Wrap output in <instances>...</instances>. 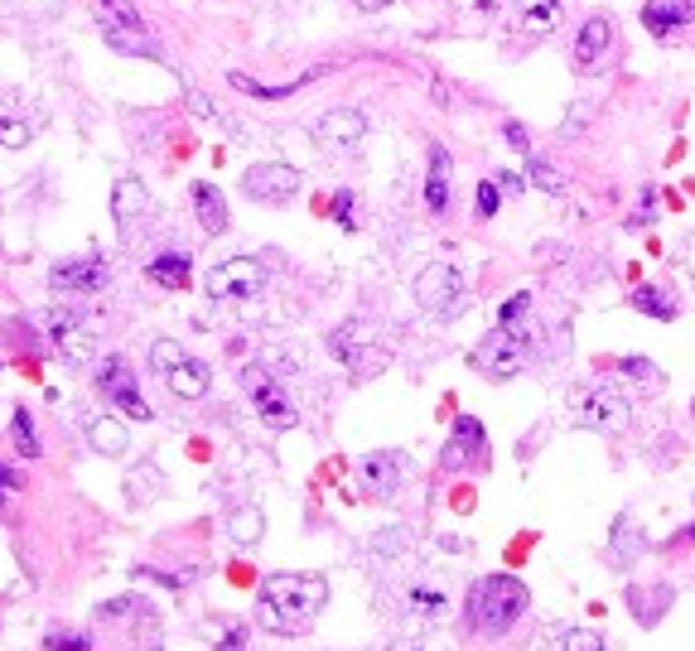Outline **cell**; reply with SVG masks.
I'll use <instances>...</instances> for the list:
<instances>
[{"mask_svg": "<svg viewBox=\"0 0 695 651\" xmlns=\"http://www.w3.org/2000/svg\"><path fill=\"white\" fill-rule=\"evenodd\" d=\"M324 603H329L324 574H266L256 589V623L266 632L295 637L324 613Z\"/></svg>", "mask_w": 695, "mask_h": 651, "instance_id": "6da1fadb", "label": "cell"}, {"mask_svg": "<svg viewBox=\"0 0 695 651\" xmlns=\"http://www.w3.org/2000/svg\"><path fill=\"white\" fill-rule=\"evenodd\" d=\"M527 603H531V594H527L522 579H512V574H483V579L469 589L464 613H469L473 632H483V637H502L507 627L527 613Z\"/></svg>", "mask_w": 695, "mask_h": 651, "instance_id": "7a4b0ae2", "label": "cell"}, {"mask_svg": "<svg viewBox=\"0 0 695 651\" xmlns=\"http://www.w3.org/2000/svg\"><path fill=\"white\" fill-rule=\"evenodd\" d=\"M150 367L165 377V386L179 396V401H198V396H208V386H213L208 362L194 353H184L174 338H155V343H150Z\"/></svg>", "mask_w": 695, "mask_h": 651, "instance_id": "3957f363", "label": "cell"}, {"mask_svg": "<svg viewBox=\"0 0 695 651\" xmlns=\"http://www.w3.org/2000/svg\"><path fill=\"white\" fill-rule=\"evenodd\" d=\"M527 357H531V333L517 324V328H493V333L469 353V362L488 381H512L522 367H527Z\"/></svg>", "mask_w": 695, "mask_h": 651, "instance_id": "277c9868", "label": "cell"}, {"mask_svg": "<svg viewBox=\"0 0 695 651\" xmlns=\"http://www.w3.org/2000/svg\"><path fill=\"white\" fill-rule=\"evenodd\" d=\"M203 285H208V299L218 304H251L266 295V266L251 256H232V261H218Z\"/></svg>", "mask_w": 695, "mask_h": 651, "instance_id": "5b68a950", "label": "cell"}, {"mask_svg": "<svg viewBox=\"0 0 695 651\" xmlns=\"http://www.w3.org/2000/svg\"><path fill=\"white\" fill-rule=\"evenodd\" d=\"M570 406H575L584 430H599V434L628 430V420H633V406L623 401V391H613V386H604V381L580 386V391L570 396Z\"/></svg>", "mask_w": 695, "mask_h": 651, "instance_id": "8992f818", "label": "cell"}, {"mask_svg": "<svg viewBox=\"0 0 695 651\" xmlns=\"http://www.w3.org/2000/svg\"><path fill=\"white\" fill-rule=\"evenodd\" d=\"M242 391L251 396V406H256V415L271 425V430H295L300 425V410L285 401V391L276 386V377L261 367V362H251L247 372H242Z\"/></svg>", "mask_w": 695, "mask_h": 651, "instance_id": "52a82bcc", "label": "cell"}, {"mask_svg": "<svg viewBox=\"0 0 695 651\" xmlns=\"http://www.w3.org/2000/svg\"><path fill=\"white\" fill-rule=\"evenodd\" d=\"M459 299H464V275L445 266V261H435V266H425L416 275V304L425 314H435V319H449L454 309H459Z\"/></svg>", "mask_w": 695, "mask_h": 651, "instance_id": "ba28073f", "label": "cell"}, {"mask_svg": "<svg viewBox=\"0 0 695 651\" xmlns=\"http://www.w3.org/2000/svg\"><path fill=\"white\" fill-rule=\"evenodd\" d=\"M44 328H49V338L58 343V353L68 357L73 367L78 362H87L92 357V324H87V314L83 309H73V304H54L49 314H44Z\"/></svg>", "mask_w": 695, "mask_h": 651, "instance_id": "9c48e42d", "label": "cell"}, {"mask_svg": "<svg viewBox=\"0 0 695 651\" xmlns=\"http://www.w3.org/2000/svg\"><path fill=\"white\" fill-rule=\"evenodd\" d=\"M97 391H102L116 410H126L131 420H150V406L140 401L136 372H131L126 357H102V367H97Z\"/></svg>", "mask_w": 695, "mask_h": 651, "instance_id": "30bf717a", "label": "cell"}, {"mask_svg": "<svg viewBox=\"0 0 695 651\" xmlns=\"http://www.w3.org/2000/svg\"><path fill=\"white\" fill-rule=\"evenodd\" d=\"M242 193H251L256 203H285L300 193V169L285 160H271V164H251L242 174Z\"/></svg>", "mask_w": 695, "mask_h": 651, "instance_id": "8fae6325", "label": "cell"}, {"mask_svg": "<svg viewBox=\"0 0 695 651\" xmlns=\"http://www.w3.org/2000/svg\"><path fill=\"white\" fill-rule=\"evenodd\" d=\"M309 136L319 140L324 150H348V145H358L367 136V116L358 107H334L309 126Z\"/></svg>", "mask_w": 695, "mask_h": 651, "instance_id": "7c38bea8", "label": "cell"}, {"mask_svg": "<svg viewBox=\"0 0 695 651\" xmlns=\"http://www.w3.org/2000/svg\"><path fill=\"white\" fill-rule=\"evenodd\" d=\"M686 25H695V0H647L642 5V29L652 39H676Z\"/></svg>", "mask_w": 695, "mask_h": 651, "instance_id": "4fadbf2b", "label": "cell"}, {"mask_svg": "<svg viewBox=\"0 0 695 651\" xmlns=\"http://www.w3.org/2000/svg\"><path fill=\"white\" fill-rule=\"evenodd\" d=\"M488 459V434H483V425L473 420V415H464L459 425H454V434H449L445 454H440V468H464V463H483Z\"/></svg>", "mask_w": 695, "mask_h": 651, "instance_id": "5bb4252c", "label": "cell"}, {"mask_svg": "<svg viewBox=\"0 0 695 651\" xmlns=\"http://www.w3.org/2000/svg\"><path fill=\"white\" fill-rule=\"evenodd\" d=\"M367 348H382V343H377V333L362 324V319H348V324H338L334 333H329V353H334L343 367H353V372L367 367V362H362Z\"/></svg>", "mask_w": 695, "mask_h": 651, "instance_id": "9a60e30c", "label": "cell"}, {"mask_svg": "<svg viewBox=\"0 0 695 651\" xmlns=\"http://www.w3.org/2000/svg\"><path fill=\"white\" fill-rule=\"evenodd\" d=\"M609 49H613V20L609 15H589L580 25V39H575V68H580V73H594Z\"/></svg>", "mask_w": 695, "mask_h": 651, "instance_id": "2e32d148", "label": "cell"}, {"mask_svg": "<svg viewBox=\"0 0 695 651\" xmlns=\"http://www.w3.org/2000/svg\"><path fill=\"white\" fill-rule=\"evenodd\" d=\"M49 280H54L58 290H78L83 295V290H102L112 280V271H107L102 256H83V261H58Z\"/></svg>", "mask_w": 695, "mask_h": 651, "instance_id": "e0dca14e", "label": "cell"}, {"mask_svg": "<svg viewBox=\"0 0 695 651\" xmlns=\"http://www.w3.org/2000/svg\"><path fill=\"white\" fill-rule=\"evenodd\" d=\"M358 468H362V483H367L372 497H391V492L401 488V454H367Z\"/></svg>", "mask_w": 695, "mask_h": 651, "instance_id": "ac0fdd59", "label": "cell"}, {"mask_svg": "<svg viewBox=\"0 0 695 651\" xmlns=\"http://www.w3.org/2000/svg\"><path fill=\"white\" fill-rule=\"evenodd\" d=\"M425 208L430 217L449 213V150L445 145H430V174H425Z\"/></svg>", "mask_w": 695, "mask_h": 651, "instance_id": "d6986e66", "label": "cell"}, {"mask_svg": "<svg viewBox=\"0 0 695 651\" xmlns=\"http://www.w3.org/2000/svg\"><path fill=\"white\" fill-rule=\"evenodd\" d=\"M194 213H198V222H203V232L208 237H223L227 227H232V213H227V198L213 184H194Z\"/></svg>", "mask_w": 695, "mask_h": 651, "instance_id": "ffe728a7", "label": "cell"}, {"mask_svg": "<svg viewBox=\"0 0 695 651\" xmlns=\"http://www.w3.org/2000/svg\"><path fill=\"white\" fill-rule=\"evenodd\" d=\"M112 213H116V227H131L140 213H145V184L136 174H121L112 189Z\"/></svg>", "mask_w": 695, "mask_h": 651, "instance_id": "44dd1931", "label": "cell"}, {"mask_svg": "<svg viewBox=\"0 0 695 651\" xmlns=\"http://www.w3.org/2000/svg\"><path fill=\"white\" fill-rule=\"evenodd\" d=\"M87 439H92V449L97 454H107V459H116L121 449H126V425H121V415H102V420H92L87 425Z\"/></svg>", "mask_w": 695, "mask_h": 651, "instance_id": "7402d4cb", "label": "cell"}, {"mask_svg": "<svg viewBox=\"0 0 695 651\" xmlns=\"http://www.w3.org/2000/svg\"><path fill=\"white\" fill-rule=\"evenodd\" d=\"M517 20L527 34H551L560 25V0H517Z\"/></svg>", "mask_w": 695, "mask_h": 651, "instance_id": "603a6c76", "label": "cell"}, {"mask_svg": "<svg viewBox=\"0 0 695 651\" xmlns=\"http://www.w3.org/2000/svg\"><path fill=\"white\" fill-rule=\"evenodd\" d=\"M145 271H150V280H155V285H165V290H184L194 266H189V256H179V251H165V256H155V261H150Z\"/></svg>", "mask_w": 695, "mask_h": 651, "instance_id": "cb8c5ba5", "label": "cell"}, {"mask_svg": "<svg viewBox=\"0 0 695 651\" xmlns=\"http://www.w3.org/2000/svg\"><path fill=\"white\" fill-rule=\"evenodd\" d=\"M628 304H633L638 314H647V319H676V299H671V290H662V285H638V290L628 295Z\"/></svg>", "mask_w": 695, "mask_h": 651, "instance_id": "d4e9b609", "label": "cell"}, {"mask_svg": "<svg viewBox=\"0 0 695 651\" xmlns=\"http://www.w3.org/2000/svg\"><path fill=\"white\" fill-rule=\"evenodd\" d=\"M314 78V73H305V78H295V82H280V87H271V82H256L247 78V73H227V82L237 87V92H247V97H261V102H276V97H290V92H300L305 82Z\"/></svg>", "mask_w": 695, "mask_h": 651, "instance_id": "484cf974", "label": "cell"}, {"mask_svg": "<svg viewBox=\"0 0 695 651\" xmlns=\"http://www.w3.org/2000/svg\"><path fill=\"white\" fill-rule=\"evenodd\" d=\"M10 439H15V454L20 459H39V430H34V415H29L25 406H15V415H10Z\"/></svg>", "mask_w": 695, "mask_h": 651, "instance_id": "4316f807", "label": "cell"}, {"mask_svg": "<svg viewBox=\"0 0 695 651\" xmlns=\"http://www.w3.org/2000/svg\"><path fill=\"white\" fill-rule=\"evenodd\" d=\"M97 20L102 25H116V29H136V34H150L145 20H140V10L131 0H97Z\"/></svg>", "mask_w": 695, "mask_h": 651, "instance_id": "83f0119b", "label": "cell"}, {"mask_svg": "<svg viewBox=\"0 0 695 651\" xmlns=\"http://www.w3.org/2000/svg\"><path fill=\"white\" fill-rule=\"evenodd\" d=\"M527 179L546 193H565V174H560L556 164H546L541 155H527Z\"/></svg>", "mask_w": 695, "mask_h": 651, "instance_id": "f1b7e54d", "label": "cell"}, {"mask_svg": "<svg viewBox=\"0 0 695 651\" xmlns=\"http://www.w3.org/2000/svg\"><path fill=\"white\" fill-rule=\"evenodd\" d=\"M34 140V126L25 116H0V150H25Z\"/></svg>", "mask_w": 695, "mask_h": 651, "instance_id": "f546056e", "label": "cell"}, {"mask_svg": "<svg viewBox=\"0 0 695 651\" xmlns=\"http://www.w3.org/2000/svg\"><path fill=\"white\" fill-rule=\"evenodd\" d=\"M232 541H242V545H251V541H261V512L256 507H247V512H237L232 521Z\"/></svg>", "mask_w": 695, "mask_h": 651, "instance_id": "4dcf8cb0", "label": "cell"}, {"mask_svg": "<svg viewBox=\"0 0 695 651\" xmlns=\"http://www.w3.org/2000/svg\"><path fill=\"white\" fill-rule=\"evenodd\" d=\"M560 651H604V637H599L594 627H570V632L560 637Z\"/></svg>", "mask_w": 695, "mask_h": 651, "instance_id": "1f68e13d", "label": "cell"}, {"mask_svg": "<svg viewBox=\"0 0 695 651\" xmlns=\"http://www.w3.org/2000/svg\"><path fill=\"white\" fill-rule=\"evenodd\" d=\"M527 314H531V295L522 290V295H512V299H507V304L498 309V328H517L522 319H527Z\"/></svg>", "mask_w": 695, "mask_h": 651, "instance_id": "d6a6232c", "label": "cell"}, {"mask_svg": "<svg viewBox=\"0 0 695 651\" xmlns=\"http://www.w3.org/2000/svg\"><path fill=\"white\" fill-rule=\"evenodd\" d=\"M353 217H358V193H353V189H338L334 193V222L353 232Z\"/></svg>", "mask_w": 695, "mask_h": 651, "instance_id": "836d02e7", "label": "cell"}, {"mask_svg": "<svg viewBox=\"0 0 695 651\" xmlns=\"http://www.w3.org/2000/svg\"><path fill=\"white\" fill-rule=\"evenodd\" d=\"M44 651H92V642H87L83 632H49Z\"/></svg>", "mask_w": 695, "mask_h": 651, "instance_id": "e575fe53", "label": "cell"}, {"mask_svg": "<svg viewBox=\"0 0 695 651\" xmlns=\"http://www.w3.org/2000/svg\"><path fill=\"white\" fill-rule=\"evenodd\" d=\"M498 203H502V189L493 179H483V184H478V217H483V222L498 217Z\"/></svg>", "mask_w": 695, "mask_h": 651, "instance_id": "d590c367", "label": "cell"}, {"mask_svg": "<svg viewBox=\"0 0 695 651\" xmlns=\"http://www.w3.org/2000/svg\"><path fill=\"white\" fill-rule=\"evenodd\" d=\"M652 217H657V189H642L638 193V213L628 217V227H647Z\"/></svg>", "mask_w": 695, "mask_h": 651, "instance_id": "8d00e7d4", "label": "cell"}, {"mask_svg": "<svg viewBox=\"0 0 695 651\" xmlns=\"http://www.w3.org/2000/svg\"><path fill=\"white\" fill-rule=\"evenodd\" d=\"M502 136H507V145H512L517 155H531V136H527V126H522V121H507V126H502Z\"/></svg>", "mask_w": 695, "mask_h": 651, "instance_id": "74e56055", "label": "cell"}, {"mask_svg": "<svg viewBox=\"0 0 695 651\" xmlns=\"http://www.w3.org/2000/svg\"><path fill=\"white\" fill-rule=\"evenodd\" d=\"M618 372H623V377H638V381H657V367H652V362H642V357H623V362H618Z\"/></svg>", "mask_w": 695, "mask_h": 651, "instance_id": "f35d334b", "label": "cell"}, {"mask_svg": "<svg viewBox=\"0 0 695 651\" xmlns=\"http://www.w3.org/2000/svg\"><path fill=\"white\" fill-rule=\"evenodd\" d=\"M411 603H416V608H425V613H445V594H440V589H430V594H425V589H416V594H411Z\"/></svg>", "mask_w": 695, "mask_h": 651, "instance_id": "ab89813d", "label": "cell"}, {"mask_svg": "<svg viewBox=\"0 0 695 651\" xmlns=\"http://www.w3.org/2000/svg\"><path fill=\"white\" fill-rule=\"evenodd\" d=\"M97 613H102V618H121V613H140V598H112V603H102Z\"/></svg>", "mask_w": 695, "mask_h": 651, "instance_id": "60d3db41", "label": "cell"}, {"mask_svg": "<svg viewBox=\"0 0 695 651\" xmlns=\"http://www.w3.org/2000/svg\"><path fill=\"white\" fill-rule=\"evenodd\" d=\"M0 488H25V478H20L15 468H5V463H0Z\"/></svg>", "mask_w": 695, "mask_h": 651, "instance_id": "b9f144b4", "label": "cell"}, {"mask_svg": "<svg viewBox=\"0 0 695 651\" xmlns=\"http://www.w3.org/2000/svg\"><path fill=\"white\" fill-rule=\"evenodd\" d=\"M493 184H498L502 193H522V179H517V174H498Z\"/></svg>", "mask_w": 695, "mask_h": 651, "instance_id": "7bdbcfd3", "label": "cell"}, {"mask_svg": "<svg viewBox=\"0 0 695 651\" xmlns=\"http://www.w3.org/2000/svg\"><path fill=\"white\" fill-rule=\"evenodd\" d=\"M247 647V637H242V632H227L223 642H218V651H242Z\"/></svg>", "mask_w": 695, "mask_h": 651, "instance_id": "ee69618b", "label": "cell"}, {"mask_svg": "<svg viewBox=\"0 0 695 651\" xmlns=\"http://www.w3.org/2000/svg\"><path fill=\"white\" fill-rule=\"evenodd\" d=\"M189 107H194L198 116H213V107H208V97H203V92H189Z\"/></svg>", "mask_w": 695, "mask_h": 651, "instance_id": "f6af8a7d", "label": "cell"}, {"mask_svg": "<svg viewBox=\"0 0 695 651\" xmlns=\"http://www.w3.org/2000/svg\"><path fill=\"white\" fill-rule=\"evenodd\" d=\"M353 5H358V10H367V15H372V10H387L391 0H353Z\"/></svg>", "mask_w": 695, "mask_h": 651, "instance_id": "bcb514c9", "label": "cell"}, {"mask_svg": "<svg viewBox=\"0 0 695 651\" xmlns=\"http://www.w3.org/2000/svg\"><path fill=\"white\" fill-rule=\"evenodd\" d=\"M449 5H464V10H488L493 0H449Z\"/></svg>", "mask_w": 695, "mask_h": 651, "instance_id": "7dc6e473", "label": "cell"}, {"mask_svg": "<svg viewBox=\"0 0 695 651\" xmlns=\"http://www.w3.org/2000/svg\"><path fill=\"white\" fill-rule=\"evenodd\" d=\"M676 541H695V521L686 526V531H681V536H676Z\"/></svg>", "mask_w": 695, "mask_h": 651, "instance_id": "c3c4849f", "label": "cell"}]
</instances>
